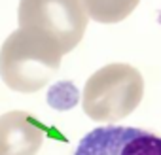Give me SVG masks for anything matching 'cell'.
Segmentation results:
<instances>
[{"mask_svg":"<svg viewBox=\"0 0 161 155\" xmlns=\"http://www.w3.org/2000/svg\"><path fill=\"white\" fill-rule=\"evenodd\" d=\"M59 44L36 30L17 29L0 47V78L17 93H36L61 68Z\"/></svg>","mask_w":161,"mask_h":155,"instance_id":"cell-1","label":"cell"},{"mask_svg":"<svg viewBox=\"0 0 161 155\" xmlns=\"http://www.w3.org/2000/svg\"><path fill=\"white\" fill-rule=\"evenodd\" d=\"M142 95V74L127 62H110L89 76L82 95V106L93 121L116 123L138 108Z\"/></svg>","mask_w":161,"mask_h":155,"instance_id":"cell-2","label":"cell"},{"mask_svg":"<svg viewBox=\"0 0 161 155\" xmlns=\"http://www.w3.org/2000/svg\"><path fill=\"white\" fill-rule=\"evenodd\" d=\"M17 17L19 29L53 38L63 55L82 42L89 21L82 0H19Z\"/></svg>","mask_w":161,"mask_h":155,"instance_id":"cell-3","label":"cell"},{"mask_svg":"<svg viewBox=\"0 0 161 155\" xmlns=\"http://www.w3.org/2000/svg\"><path fill=\"white\" fill-rule=\"evenodd\" d=\"M74 155H161V136L125 125H103L78 142Z\"/></svg>","mask_w":161,"mask_h":155,"instance_id":"cell-4","label":"cell"},{"mask_svg":"<svg viewBox=\"0 0 161 155\" xmlns=\"http://www.w3.org/2000/svg\"><path fill=\"white\" fill-rule=\"evenodd\" d=\"M44 142V129L23 110L0 115V155H36Z\"/></svg>","mask_w":161,"mask_h":155,"instance_id":"cell-5","label":"cell"},{"mask_svg":"<svg viewBox=\"0 0 161 155\" xmlns=\"http://www.w3.org/2000/svg\"><path fill=\"white\" fill-rule=\"evenodd\" d=\"M140 0H82L89 19L97 23H119L129 17Z\"/></svg>","mask_w":161,"mask_h":155,"instance_id":"cell-6","label":"cell"}]
</instances>
